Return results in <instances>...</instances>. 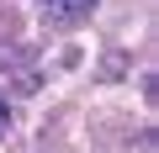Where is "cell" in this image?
Returning <instances> with one entry per match:
<instances>
[{
    "instance_id": "7a4b0ae2",
    "label": "cell",
    "mask_w": 159,
    "mask_h": 153,
    "mask_svg": "<svg viewBox=\"0 0 159 153\" xmlns=\"http://www.w3.org/2000/svg\"><path fill=\"white\" fill-rule=\"evenodd\" d=\"M6 132H11V100L0 95V137H6Z\"/></svg>"
},
{
    "instance_id": "6da1fadb",
    "label": "cell",
    "mask_w": 159,
    "mask_h": 153,
    "mask_svg": "<svg viewBox=\"0 0 159 153\" xmlns=\"http://www.w3.org/2000/svg\"><path fill=\"white\" fill-rule=\"evenodd\" d=\"M37 16L48 27H80L96 16V0H37Z\"/></svg>"
}]
</instances>
